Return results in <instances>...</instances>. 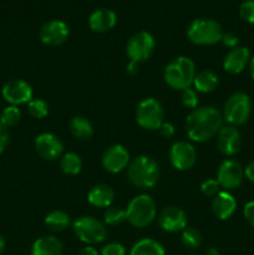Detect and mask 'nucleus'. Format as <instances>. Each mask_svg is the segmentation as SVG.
Returning <instances> with one entry per match:
<instances>
[{"mask_svg":"<svg viewBox=\"0 0 254 255\" xmlns=\"http://www.w3.org/2000/svg\"><path fill=\"white\" fill-rule=\"evenodd\" d=\"M244 168L236 159H226L217 171V181L221 188L231 191L241 187L244 179Z\"/></svg>","mask_w":254,"mask_h":255,"instance_id":"obj_10","label":"nucleus"},{"mask_svg":"<svg viewBox=\"0 0 254 255\" xmlns=\"http://www.w3.org/2000/svg\"><path fill=\"white\" fill-rule=\"evenodd\" d=\"M217 146L224 156H233L242 147V134L237 127L223 126L217 133Z\"/></svg>","mask_w":254,"mask_h":255,"instance_id":"obj_15","label":"nucleus"},{"mask_svg":"<svg viewBox=\"0 0 254 255\" xmlns=\"http://www.w3.org/2000/svg\"><path fill=\"white\" fill-rule=\"evenodd\" d=\"M70 132L72 136L76 138L81 139V141H86L90 139L94 134V127H92L91 122L82 116H75L70 120Z\"/></svg>","mask_w":254,"mask_h":255,"instance_id":"obj_24","label":"nucleus"},{"mask_svg":"<svg viewBox=\"0 0 254 255\" xmlns=\"http://www.w3.org/2000/svg\"><path fill=\"white\" fill-rule=\"evenodd\" d=\"M126 71L129 76H134V75H137V72H138V64L133 61H129L126 67Z\"/></svg>","mask_w":254,"mask_h":255,"instance_id":"obj_41","label":"nucleus"},{"mask_svg":"<svg viewBox=\"0 0 254 255\" xmlns=\"http://www.w3.org/2000/svg\"><path fill=\"white\" fill-rule=\"evenodd\" d=\"M196 76V65L189 57L178 56L172 60L164 69V81L171 89L183 90L188 89L193 84Z\"/></svg>","mask_w":254,"mask_h":255,"instance_id":"obj_3","label":"nucleus"},{"mask_svg":"<svg viewBox=\"0 0 254 255\" xmlns=\"http://www.w3.org/2000/svg\"><path fill=\"white\" fill-rule=\"evenodd\" d=\"M45 224L52 232H62L69 227L70 217L64 211H52L45 217Z\"/></svg>","mask_w":254,"mask_h":255,"instance_id":"obj_26","label":"nucleus"},{"mask_svg":"<svg viewBox=\"0 0 254 255\" xmlns=\"http://www.w3.org/2000/svg\"><path fill=\"white\" fill-rule=\"evenodd\" d=\"M101 255H126V249L120 243H110L102 248Z\"/></svg>","mask_w":254,"mask_h":255,"instance_id":"obj_35","label":"nucleus"},{"mask_svg":"<svg viewBox=\"0 0 254 255\" xmlns=\"http://www.w3.org/2000/svg\"><path fill=\"white\" fill-rule=\"evenodd\" d=\"M27 110H29V114L35 119H44L49 114V105L41 99H32L27 104Z\"/></svg>","mask_w":254,"mask_h":255,"instance_id":"obj_31","label":"nucleus"},{"mask_svg":"<svg viewBox=\"0 0 254 255\" xmlns=\"http://www.w3.org/2000/svg\"><path fill=\"white\" fill-rule=\"evenodd\" d=\"M129 164V153L122 144H114L105 151L102 166L110 173H120Z\"/></svg>","mask_w":254,"mask_h":255,"instance_id":"obj_14","label":"nucleus"},{"mask_svg":"<svg viewBox=\"0 0 254 255\" xmlns=\"http://www.w3.org/2000/svg\"><path fill=\"white\" fill-rule=\"evenodd\" d=\"M4 249H5V239L2 238V236L0 234V254L4 252Z\"/></svg>","mask_w":254,"mask_h":255,"instance_id":"obj_44","label":"nucleus"},{"mask_svg":"<svg viewBox=\"0 0 254 255\" xmlns=\"http://www.w3.org/2000/svg\"><path fill=\"white\" fill-rule=\"evenodd\" d=\"M2 97L12 106L29 104L32 100V89L24 80H10L2 87Z\"/></svg>","mask_w":254,"mask_h":255,"instance_id":"obj_12","label":"nucleus"},{"mask_svg":"<svg viewBox=\"0 0 254 255\" xmlns=\"http://www.w3.org/2000/svg\"><path fill=\"white\" fill-rule=\"evenodd\" d=\"M251 51L246 46H237L231 49V51L226 55L223 61V69L228 74L238 75L244 71L251 62Z\"/></svg>","mask_w":254,"mask_h":255,"instance_id":"obj_18","label":"nucleus"},{"mask_svg":"<svg viewBox=\"0 0 254 255\" xmlns=\"http://www.w3.org/2000/svg\"><path fill=\"white\" fill-rule=\"evenodd\" d=\"M163 246L153 239L144 238L137 242L131 248L129 255H164Z\"/></svg>","mask_w":254,"mask_h":255,"instance_id":"obj_25","label":"nucleus"},{"mask_svg":"<svg viewBox=\"0 0 254 255\" xmlns=\"http://www.w3.org/2000/svg\"><path fill=\"white\" fill-rule=\"evenodd\" d=\"M127 177L137 188L149 189L158 182L159 167L151 157L138 156L128 164Z\"/></svg>","mask_w":254,"mask_h":255,"instance_id":"obj_2","label":"nucleus"},{"mask_svg":"<svg viewBox=\"0 0 254 255\" xmlns=\"http://www.w3.org/2000/svg\"><path fill=\"white\" fill-rule=\"evenodd\" d=\"M181 241L186 248L196 249L201 246L202 236L196 228H184L182 231Z\"/></svg>","mask_w":254,"mask_h":255,"instance_id":"obj_29","label":"nucleus"},{"mask_svg":"<svg viewBox=\"0 0 254 255\" xmlns=\"http://www.w3.org/2000/svg\"><path fill=\"white\" fill-rule=\"evenodd\" d=\"M117 15L111 9L95 10L89 17L90 29L96 32H106L116 25Z\"/></svg>","mask_w":254,"mask_h":255,"instance_id":"obj_20","label":"nucleus"},{"mask_svg":"<svg viewBox=\"0 0 254 255\" xmlns=\"http://www.w3.org/2000/svg\"><path fill=\"white\" fill-rule=\"evenodd\" d=\"M69 26L61 20H50L45 22L39 32L40 40L47 46H59L69 37Z\"/></svg>","mask_w":254,"mask_h":255,"instance_id":"obj_13","label":"nucleus"},{"mask_svg":"<svg viewBox=\"0 0 254 255\" xmlns=\"http://www.w3.org/2000/svg\"><path fill=\"white\" fill-rule=\"evenodd\" d=\"M35 149L44 159L55 161L64 152V144L55 134L41 133L35 138Z\"/></svg>","mask_w":254,"mask_h":255,"instance_id":"obj_16","label":"nucleus"},{"mask_svg":"<svg viewBox=\"0 0 254 255\" xmlns=\"http://www.w3.org/2000/svg\"><path fill=\"white\" fill-rule=\"evenodd\" d=\"M9 131H7L6 127L0 124V153H2L5 151V148H6L7 144H9Z\"/></svg>","mask_w":254,"mask_h":255,"instance_id":"obj_38","label":"nucleus"},{"mask_svg":"<svg viewBox=\"0 0 254 255\" xmlns=\"http://www.w3.org/2000/svg\"><path fill=\"white\" fill-rule=\"evenodd\" d=\"M243 216L244 218H246V221L248 222L252 227H254V201L248 202V203L244 206Z\"/></svg>","mask_w":254,"mask_h":255,"instance_id":"obj_37","label":"nucleus"},{"mask_svg":"<svg viewBox=\"0 0 254 255\" xmlns=\"http://www.w3.org/2000/svg\"><path fill=\"white\" fill-rule=\"evenodd\" d=\"M62 244L52 236H45L35 241L31 248V255H61Z\"/></svg>","mask_w":254,"mask_h":255,"instance_id":"obj_22","label":"nucleus"},{"mask_svg":"<svg viewBox=\"0 0 254 255\" xmlns=\"http://www.w3.org/2000/svg\"><path fill=\"white\" fill-rule=\"evenodd\" d=\"M164 120V110L153 97L144 99L137 105L136 121L142 128L154 131L161 127Z\"/></svg>","mask_w":254,"mask_h":255,"instance_id":"obj_7","label":"nucleus"},{"mask_svg":"<svg viewBox=\"0 0 254 255\" xmlns=\"http://www.w3.org/2000/svg\"><path fill=\"white\" fill-rule=\"evenodd\" d=\"M127 221L126 209H122L120 207H109L105 212V223L109 226H119Z\"/></svg>","mask_w":254,"mask_h":255,"instance_id":"obj_30","label":"nucleus"},{"mask_svg":"<svg viewBox=\"0 0 254 255\" xmlns=\"http://www.w3.org/2000/svg\"><path fill=\"white\" fill-rule=\"evenodd\" d=\"M156 47V40L149 32L139 31L129 37L126 45V52L133 62H143L152 56Z\"/></svg>","mask_w":254,"mask_h":255,"instance_id":"obj_9","label":"nucleus"},{"mask_svg":"<svg viewBox=\"0 0 254 255\" xmlns=\"http://www.w3.org/2000/svg\"><path fill=\"white\" fill-rule=\"evenodd\" d=\"M252 114L251 97L244 92H236L226 101L223 107V120L234 127L242 126L249 120Z\"/></svg>","mask_w":254,"mask_h":255,"instance_id":"obj_6","label":"nucleus"},{"mask_svg":"<svg viewBox=\"0 0 254 255\" xmlns=\"http://www.w3.org/2000/svg\"><path fill=\"white\" fill-rule=\"evenodd\" d=\"M206 255H219V253L216 248H209L208 251H207Z\"/></svg>","mask_w":254,"mask_h":255,"instance_id":"obj_45","label":"nucleus"},{"mask_svg":"<svg viewBox=\"0 0 254 255\" xmlns=\"http://www.w3.org/2000/svg\"><path fill=\"white\" fill-rule=\"evenodd\" d=\"M219 84L218 75L212 70H202L198 74H196L193 80V86L197 92L202 94H209L217 89Z\"/></svg>","mask_w":254,"mask_h":255,"instance_id":"obj_23","label":"nucleus"},{"mask_svg":"<svg viewBox=\"0 0 254 255\" xmlns=\"http://www.w3.org/2000/svg\"><path fill=\"white\" fill-rule=\"evenodd\" d=\"M223 29L217 20L201 17L189 24L187 36L193 44L199 46H209L219 42L223 36Z\"/></svg>","mask_w":254,"mask_h":255,"instance_id":"obj_4","label":"nucleus"},{"mask_svg":"<svg viewBox=\"0 0 254 255\" xmlns=\"http://www.w3.org/2000/svg\"><path fill=\"white\" fill-rule=\"evenodd\" d=\"M158 129L161 136L164 137V138H171V137H173L174 126L172 124H169V122H163Z\"/></svg>","mask_w":254,"mask_h":255,"instance_id":"obj_39","label":"nucleus"},{"mask_svg":"<svg viewBox=\"0 0 254 255\" xmlns=\"http://www.w3.org/2000/svg\"><path fill=\"white\" fill-rule=\"evenodd\" d=\"M60 167L67 176H76L81 172L82 161L79 154L74 153V152H67L61 157Z\"/></svg>","mask_w":254,"mask_h":255,"instance_id":"obj_27","label":"nucleus"},{"mask_svg":"<svg viewBox=\"0 0 254 255\" xmlns=\"http://www.w3.org/2000/svg\"><path fill=\"white\" fill-rule=\"evenodd\" d=\"M156 203L148 194H139L128 203L127 221L134 228H144L156 218Z\"/></svg>","mask_w":254,"mask_h":255,"instance_id":"obj_5","label":"nucleus"},{"mask_svg":"<svg viewBox=\"0 0 254 255\" xmlns=\"http://www.w3.org/2000/svg\"><path fill=\"white\" fill-rule=\"evenodd\" d=\"M20 119H21V111L17 106H7L4 109V111L0 115V124L5 126L6 128L14 127L19 124Z\"/></svg>","mask_w":254,"mask_h":255,"instance_id":"obj_28","label":"nucleus"},{"mask_svg":"<svg viewBox=\"0 0 254 255\" xmlns=\"http://www.w3.org/2000/svg\"><path fill=\"white\" fill-rule=\"evenodd\" d=\"M221 41L223 42L224 46L234 49V47L238 46L239 39L236 34H233V32H224L223 36H222Z\"/></svg>","mask_w":254,"mask_h":255,"instance_id":"obj_36","label":"nucleus"},{"mask_svg":"<svg viewBox=\"0 0 254 255\" xmlns=\"http://www.w3.org/2000/svg\"><path fill=\"white\" fill-rule=\"evenodd\" d=\"M201 191L204 196L207 197H216L221 192V186H219L217 179H207L202 183Z\"/></svg>","mask_w":254,"mask_h":255,"instance_id":"obj_34","label":"nucleus"},{"mask_svg":"<svg viewBox=\"0 0 254 255\" xmlns=\"http://www.w3.org/2000/svg\"><path fill=\"white\" fill-rule=\"evenodd\" d=\"M244 176L254 183V161H252L248 166L244 168Z\"/></svg>","mask_w":254,"mask_h":255,"instance_id":"obj_40","label":"nucleus"},{"mask_svg":"<svg viewBox=\"0 0 254 255\" xmlns=\"http://www.w3.org/2000/svg\"><path fill=\"white\" fill-rule=\"evenodd\" d=\"M181 99L183 106L188 107V109H196L198 105V95H197L196 90L191 89V87L182 91Z\"/></svg>","mask_w":254,"mask_h":255,"instance_id":"obj_33","label":"nucleus"},{"mask_svg":"<svg viewBox=\"0 0 254 255\" xmlns=\"http://www.w3.org/2000/svg\"><path fill=\"white\" fill-rule=\"evenodd\" d=\"M239 15L244 21L254 24V0H244L239 6Z\"/></svg>","mask_w":254,"mask_h":255,"instance_id":"obj_32","label":"nucleus"},{"mask_svg":"<svg viewBox=\"0 0 254 255\" xmlns=\"http://www.w3.org/2000/svg\"><path fill=\"white\" fill-rule=\"evenodd\" d=\"M115 198V192L107 184H97L87 193V201L97 208H109Z\"/></svg>","mask_w":254,"mask_h":255,"instance_id":"obj_21","label":"nucleus"},{"mask_svg":"<svg viewBox=\"0 0 254 255\" xmlns=\"http://www.w3.org/2000/svg\"><path fill=\"white\" fill-rule=\"evenodd\" d=\"M169 161L178 171H188L193 168L197 161L196 148L189 142L178 141L172 144L169 151Z\"/></svg>","mask_w":254,"mask_h":255,"instance_id":"obj_11","label":"nucleus"},{"mask_svg":"<svg viewBox=\"0 0 254 255\" xmlns=\"http://www.w3.org/2000/svg\"><path fill=\"white\" fill-rule=\"evenodd\" d=\"M79 255H99V252H97L94 247L87 246L85 247L84 249H81V252H80Z\"/></svg>","mask_w":254,"mask_h":255,"instance_id":"obj_42","label":"nucleus"},{"mask_svg":"<svg viewBox=\"0 0 254 255\" xmlns=\"http://www.w3.org/2000/svg\"><path fill=\"white\" fill-rule=\"evenodd\" d=\"M237 209V201L229 192H219L212 201V211L221 221L229 219Z\"/></svg>","mask_w":254,"mask_h":255,"instance_id":"obj_19","label":"nucleus"},{"mask_svg":"<svg viewBox=\"0 0 254 255\" xmlns=\"http://www.w3.org/2000/svg\"><path fill=\"white\" fill-rule=\"evenodd\" d=\"M223 115L212 106L193 110L186 119V133L194 142H206L223 127Z\"/></svg>","mask_w":254,"mask_h":255,"instance_id":"obj_1","label":"nucleus"},{"mask_svg":"<svg viewBox=\"0 0 254 255\" xmlns=\"http://www.w3.org/2000/svg\"><path fill=\"white\" fill-rule=\"evenodd\" d=\"M249 74H251L252 79L254 81V56L251 59V62H249Z\"/></svg>","mask_w":254,"mask_h":255,"instance_id":"obj_43","label":"nucleus"},{"mask_svg":"<svg viewBox=\"0 0 254 255\" xmlns=\"http://www.w3.org/2000/svg\"><path fill=\"white\" fill-rule=\"evenodd\" d=\"M77 238L86 244H97L107 238V229L102 222L94 217H81L72 224Z\"/></svg>","mask_w":254,"mask_h":255,"instance_id":"obj_8","label":"nucleus"},{"mask_svg":"<svg viewBox=\"0 0 254 255\" xmlns=\"http://www.w3.org/2000/svg\"><path fill=\"white\" fill-rule=\"evenodd\" d=\"M158 226L168 233L182 232L187 226L186 213L178 207H168L159 214Z\"/></svg>","mask_w":254,"mask_h":255,"instance_id":"obj_17","label":"nucleus"}]
</instances>
